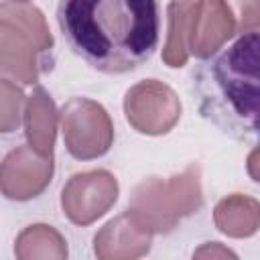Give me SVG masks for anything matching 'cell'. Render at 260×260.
Returning <instances> with one entry per match:
<instances>
[{
    "instance_id": "6da1fadb",
    "label": "cell",
    "mask_w": 260,
    "mask_h": 260,
    "mask_svg": "<svg viewBox=\"0 0 260 260\" xmlns=\"http://www.w3.org/2000/svg\"><path fill=\"white\" fill-rule=\"evenodd\" d=\"M57 24L91 69L120 75L154 55L160 14L156 0H59Z\"/></svg>"
},
{
    "instance_id": "7a4b0ae2",
    "label": "cell",
    "mask_w": 260,
    "mask_h": 260,
    "mask_svg": "<svg viewBox=\"0 0 260 260\" xmlns=\"http://www.w3.org/2000/svg\"><path fill=\"white\" fill-rule=\"evenodd\" d=\"M199 114L223 134L260 140V32H242L191 71Z\"/></svg>"
},
{
    "instance_id": "3957f363",
    "label": "cell",
    "mask_w": 260,
    "mask_h": 260,
    "mask_svg": "<svg viewBox=\"0 0 260 260\" xmlns=\"http://www.w3.org/2000/svg\"><path fill=\"white\" fill-rule=\"evenodd\" d=\"M53 37L43 12L28 2L4 0L0 6V65L8 79L37 83L43 57L51 53Z\"/></svg>"
},
{
    "instance_id": "277c9868",
    "label": "cell",
    "mask_w": 260,
    "mask_h": 260,
    "mask_svg": "<svg viewBox=\"0 0 260 260\" xmlns=\"http://www.w3.org/2000/svg\"><path fill=\"white\" fill-rule=\"evenodd\" d=\"M203 205L199 167L191 165L181 175L142 181L130 197V215L150 234H167Z\"/></svg>"
},
{
    "instance_id": "5b68a950",
    "label": "cell",
    "mask_w": 260,
    "mask_h": 260,
    "mask_svg": "<svg viewBox=\"0 0 260 260\" xmlns=\"http://www.w3.org/2000/svg\"><path fill=\"white\" fill-rule=\"evenodd\" d=\"M67 152L77 160L104 156L114 142V124L106 108L89 98H71L61 108Z\"/></svg>"
},
{
    "instance_id": "8992f818",
    "label": "cell",
    "mask_w": 260,
    "mask_h": 260,
    "mask_svg": "<svg viewBox=\"0 0 260 260\" xmlns=\"http://www.w3.org/2000/svg\"><path fill=\"white\" fill-rule=\"evenodd\" d=\"M124 114L136 132L158 136L173 130L179 122L181 102L167 83L146 79L126 91Z\"/></svg>"
},
{
    "instance_id": "52a82bcc",
    "label": "cell",
    "mask_w": 260,
    "mask_h": 260,
    "mask_svg": "<svg viewBox=\"0 0 260 260\" xmlns=\"http://www.w3.org/2000/svg\"><path fill=\"white\" fill-rule=\"evenodd\" d=\"M118 199V181L108 171L73 175L61 191V207L75 225H89L102 217Z\"/></svg>"
},
{
    "instance_id": "ba28073f",
    "label": "cell",
    "mask_w": 260,
    "mask_h": 260,
    "mask_svg": "<svg viewBox=\"0 0 260 260\" xmlns=\"http://www.w3.org/2000/svg\"><path fill=\"white\" fill-rule=\"evenodd\" d=\"M53 156L39 154L30 144L16 146L2 162L0 183L6 199L28 201L39 197L53 177Z\"/></svg>"
},
{
    "instance_id": "9c48e42d",
    "label": "cell",
    "mask_w": 260,
    "mask_h": 260,
    "mask_svg": "<svg viewBox=\"0 0 260 260\" xmlns=\"http://www.w3.org/2000/svg\"><path fill=\"white\" fill-rule=\"evenodd\" d=\"M152 234L146 232L126 209L110 219L93 238V252L102 260H132L148 254Z\"/></svg>"
},
{
    "instance_id": "30bf717a",
    "label": "cell",
    "mask_w": 260,
    "mask_h": 260,
    "mask_svg": "<svg viewBox=\"0 0 260 260\" xmlns=\"http://www.w3.org/2000/svg\"><path fill=\"white\" fill-rule=\"evenodd\" d=\"M236 35V20L225 6L223 0H203L199 16L195 20V28L191 35L189 51L199 57L207 59L221 49V45Z\"/></svg>"
},
{
    "instance_id": "8fae6325",
    "label": "cell",
    "mask_w": 260,
    "mask_h": 260,
    "mask_svg": "<svg viewBox=\"0 0 260 260\" xmlns=\"http://www.w3.org/2000/svg\"><path fill=\"white\" fill-rule=\"evenodd\" d=\"M59 120H61V114H57L55 102L51 100L45 87L37 85L24 106V136H26V142L39 154L53 156Z\"/></svg>"
},
{
    "instance_id": "7c38bea8",
    "label": "cell",
    "mask_w": 260,
    "mask_h": 260,
    "mask_svg": "<svg viewBox=\"0 0 260 260\" xmlns=\"http://www.w3.org/2000/svg\"><path fill=\"white\" fill-rule=\"evenodd\" d=\"M203 0H171L167 6L169 28L162 49V61L169 67H183L189 59V43Z\"/></svg>"
},
{
    "instance_id": "4fadbf2b",
    "label": "cell",
    "mask_w": 260,
    "mask_h": 260,
    "mask_svg": "<svg viewBox=\"0 0 260 260\" xmlns=\"http://www.w3.org/2000/svg\"><path fill=\"white\" fill-rule=\"evenodd\" d=\"M213 221L230 238H248L260 228V203L248 195H228L215 205Z\"/></svg>"
},
{
    "instance_id": "5bb4252c",
    "label": "cell",
    "mask_w": 260,
    "mask_h": 260,
    "mask_svg": "<svg viewBox=\"0 0 260 260\" xmlns=\"http://www.w3.org/2000/svg\"><path fill=\"white\" fill-rule=\"evenodd\" d=\"M14 254L20 260H32V258L61 260L67 256V242L51 225L35 223L20 232V236L16 238Z\"/></svg>"
},
{
    "instance_id": "9a60e30c",
    "label": "cell",
    "mask_w": 260,
    "mask_h": 260,
    "mask_svg": "<svg viewBox=\"0 0 260 260\" xmlns=\"http://www.w3.org/2000/svg\"><path fill=\"white\" fill-rule=\"evenodd\" d=\"M0 126H2V132H12L14 128H18L20 124V114L22 112V106H24V93L12 83V79L4 77L2 83H0Z\"/></svg>"
},
{
    "instance_id": "2e32d148",
    "label": "cell",
    "mask_w": 260,
    "mask_h": 260,
    "mask_svg": "<svg viewBox=\"0 0 260 260\" xmlns=\"http://www.w3.org/2000/svg\"><path fill=\"white\" fill-rule=\"evenodd\" d=\"M236 20V32L260 28V0H223Z\"/></svg>"
},
{
    "instance_id": "e0dca14e",
    "label": "cell",
    "mask_w": 260,
    "mask_h": 260,
    "mask_svg": "<svg viewBox=\"0 0 260 260\" xmlns=\"http://www.w3.org/2000/svg\"><path fill=\"white\" fill-rule=\"evenodd\" d=\"M193 258H238V254L223 248L219 242H211V244H203L199 250H195Z\"/></svg>"
},
{
    "instance_id": "ac0fdd59",
    "label": "cell",
    "mask_w": 260,
    "mask_h": 260,
    "mask_svg": "<svg viewBox=\"0 0 260 260\" xmlns=\"http://www.w3.org/2000/svg\"><path fill=\"white\" fill-rule=\"evenodd\" d=\"M246 169H248L250 179H252V181H256V183H260V146H256V148L248 154Z\"/></svg>"
},
{
    "instance_id": "d6986e66",
    "label": "cell",
    "mask_w": 260,
    "mask_h": 260,
    "mask_svg": "<svg viewBox=\"0 0 260 260\" xmlns=\"http://www.w3.org/2000/svg\"><path fill=\"white\" fill-rule=\"evenodd\" d=\"M12 2H28V0H12Z\"/></svg>"
}]
</instances>
